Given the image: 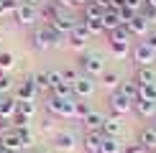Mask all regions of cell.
<instances>
[{"mask_svg": "<svg viewBox=\"0 0 156 153\" xmlns=\"http://www.w3.org/2000/svg\"><path fill=\"white\" fill-rule=\"evenodd\" d=\"M77 100H80V97L64 100V97H59V94L51 92L44 105H46L49 115H56V117H64V120H72V117H74V102H77Z\"/></svg>", "mask_w": 156, "mask_h": 153, "instance_id": "cell-1", "label": "cell"}, {"mask_svg": "<svg viewBox=\"0 0 156 153\" xmlns=\"http://www.w3.org/2000/svg\"><path fill=\"white\" fill-rule=\"evenodd\" d=\"M77 66L82 69L84 76H90V79H100L102 74H105V59H102L100 54H82L80 59H77Z\"/></svg>", "mask_w": 156, "mask_h": 153, "instance_id": "cell-2", "label": "cell"}, {"mask_svg": "<svg viewBox=\"0 0 156 153\" xmlns=\"http://www.w3.org/2000/svg\"><path fill=\"white\" fill-rule=\"evenodd\" d=\"M77 23H80V21H77L74 15H69L67 10H59V13H56V18H54V21H51L49 25L56 31V33H62L64 38H67V36H69V33H72V31L77 28Z\"/></svg>", "mask_w": 156, "mask_h": 153, "instance_id": "cell-3", "label": "cell"}, {"mask_svg": "<svg viewBox=\"0 0 156 153\" xmlns=\"http://www.w3.org/2000/svg\"><path fill=\"white\" fill-rule=\"evenodd\" d=\"M131 56H133L136 66H154V61H156V51L148 49L144 41H138V43L131 49Z\"/></svg>", "mask_w": 156, "mask_h": 153, "instance_id": "cell-4", "label": "cell"}, {"mask_svg": "<svg viewBox=\"0 0 156 153\" xmlns=\"http://www.w3.org/2000/svg\"><path fill=\"white\" fill-rule=\"evenodd\" d=\"M16 21L21 23V25H36V21H38V8L36 5H28V3H18V8H16Z\"/></svg>", "mask_w": 156, "mask_h": 153, "instance_id": "cell-5", "label": "cell"}, {"mask_svg": "<svg viewBox=\"0 0 156 153\" xmlns=\"http://www.w3.org/2000/svg\"><path fill=\"white\" fill-rule=\"evenodd\" d=\"M108 105H110V110H113V115H118V117H123L126 112H131V110H133V102L128 100V97H123L118 89H115V92H110Z\"/></svg>", "mask_w": 156, "mask_h": 153, "instance_id": "cell-6", "label": "cell"}, {"mask_svg": "<svg viewBox=\"0 0 156 153\" xmlns=\"http://www.w3.org/2000/svg\"><path fill=\"white\" fill-rule=\"evenodd\" d=\"M51 143H54V151H74L77 148V135L69 130H56Z\"/></svg>", "mask_w": 156, "mask_h": 153, "instance_id": "cell-7", "label": "cell"}, {"mask_svg": "<svg viewBox=\"0 0 156 153\" xmlns=\"http://www.w3.org/2000/svg\"><path fill=\"white\" fill-rule=\"evenodd\" d=\"M100 133H102L105 138H118L120 133H123V120L118 117V115H108V117L102 120Z\"/></svg>", "mask_w": 156, "mask_h": 153, "instance_id": "cell-8", "label": "cell"}, {"mask_svg": "<svg viewBox=\"0 0 156 153\" xmlns=\"http://www.w3.org/2000/svg\"><path fill=\"white\" fill-rule=\"evenodd\" d=\"M72 87H74V94L80 100H90L95 94V82L90 79V76H84V74H80V79H77Z\"/></svg>", "mask_w": 156, "mask_h": 153, "instance_id": "cell-9", "label": "cell"}, {"mask_svg": "<svg viewBox=\"0 0 156 153\" xmlns=\"http://www.w3.org/2000/svg\"><path fill=\"white\" fill-rule=\"evenodd\" d=\"M102 140H105V135L102 133H95V130H87L82 138V148L87 153H100L102 151Z\"/></svg>", "mask_w": 156, "mask_h": 153, "instance_id": "cell-10", "label": "cell"}, {"mask_svg": "<svg viewBox=\"0 0 156 153\" xmlns=\"http://www.w3.org/2000/svg\"><path fill=\"white\" fill-rule=\"evenodd\" d=\"M87 41H90V33L84 31V25H82V23H77V28L67 36V43H69V46H72L74 51H82Z\"/></svg>", "mask_w": 156, "mask_h": 153, "instance_id": "cell-11", "label": "cell"}, {"mask_svg": "<svg viewBox=\"0 0 156 153\" xmlns=\"http://www.w3.org/2000/svg\"><path fill=\"white\" fill-rule=\"evenodd\" d=\"M126 28L131 31V36H133V38H136V36H138V38H146L148 33H151V23L144 21L141 15H136L131 23H126Z\"/></svg>", "mask_w": 156, "mask_h": 153, "instance_id": "cell-12", "label": "cell"}, {"mask_svg": "<svg viewBox=\"0 0 156 153\" xmlns=\"http://www.w3.org/2000/svg\"><path fill=\"white\" fill-rule=\"evenodd\" d=\"M16 112H18V100L13 94H0V117L10 120Z\"/></svg>", "mask_w": 156, "mask_h": 153, "instance_id": "cell-13", "label": "cell"}, {"mask_svg": "<svg viewBox=\"0 0 156 153\" xmlns=\"http://www.w3.org/2000/svg\"><path fill=\"white\" fill-rule=\"evenodd\" d=\"M133 110L141 120H154L156 117V102H148V100H136L133 102Z\"/></svg>", "mask_w": 156, "mask_h": 153, "instance_id": "cell-14", "label": "cell"}, {"mask_svg": "<svg viewBox=\"0 0 156 153\" xmlns=\"http://www.w3.org/2000/svg\"><path fill=\"white\" fill-rule=\"evenodd\" d=\"M138 143L146 151H156V127L154 125H144L138 130Z\"/></svg>", "mask_w": 156, "mask_h": 153, "instance_id": "cell-15", "label": "cell"}, {"mask_svg": "<svg viewBox=\"0 0 156 153\" xmlns=\"http://www.w3.org/2000/svg\"><path fill=\"white\" fill-rule=\"evenodd\" d=\"M133 82H136L138 87H144V84H156V69H154V66H136Z\"/></svg>", "mask_w": 156, "mask_h": 153, "instance_id": "cell-16", "label": "cell"}, {"mask_svg": "<svg viewBox=\"0 0 156 153\" xmlns=\"http://www.w3.org/2000/svg\"><path fill=\"white\" fill-rule=\"evenodd\" d=\"M36 87H34V79L31 76H26L21 84L16 87V100H36Z\"/></svg>", "mask_w": 156, "mask_h": 153, "instance_id": "cell-17", "label": "cell"}, {"mask_svg": "<svg viewBox=\"0 0 156 153\" xmlns=\"http://www.w3.org/2000/svg\"><path fill=\"white\" fill-rule=\"evenodd\" d=\"M0 148H8V151H18V153H21L23 151V143L18 140V135L13 130H5L3 135H0Z\"/></svg>", "mask_w": 156, "mask_h": 153, "instance_id": "cell-18", "label": "cell"}, {"mask_svg": "<svg viewBox=\"0 0 156 153\" xmlns=\"http://www.w3.org/2000/svg\"><path fill=\"white\" fill-rule=\"evenodd\" d=\"M100 23H102V28H105L108 33H110V31H115L118 25H126V23L120 21L118 10H105V13H102V18H100Z\"/></svg>", "mask_w": 156, "mask_h": 153, "instance_id": "cell-19", "label": "cell"}, {"mask_svg": "<svg viewBox=\"0 0 156 153\" xmlns=\"http://www.w3.org/2000/svg\"><path fill=\"white\" fill-rule=\"evenodd\" d=\"M100 84L108 87L110 92H115V89L120 87V76H118V72H108V69H105V74L100 76Z\"/></svg>", "mask_w": 156, "mask_h": 153, "instance_id": "cell-20", "label": "cell"}, {"mask_svg": "<svg viewBox=\"0 0 156 153\" xmlns=\"http://www.w3.org/2000/svg\"><path fill=\"white\" fill-rule=\"evenodd\" d=\"M31 79H34L36 92H49V89H51V84H49V72H36V74H31Z\"/></svg>", "mask_w": 156, "mask_h": 153, "instance_id": "cell-21", "label": "cell"}, {"mask_svg": "<svg viewBox=\"0 0 156 153\" xmlns=\"http://www.w3.org/2000/svg\"><path fill=\"white\" fill-rule=\"evenodd\" d=\"M80 23L84 25V31H87L90 36H100L102 31H105V28H102V23H100V18H82Z\"/></svg>", "mask_w": 156, "mask_h": 153, "instance_id": "cell-22", "label": "cell"}, {"mask_svg": "<svg viewBox=\"0 0 156 153\" xmlns=\"http://www.w3.org/2000/svg\"><path fill=\"white\" fill-rule=\"evenodd\" d=\"M102 120H105V115H100V112H90L87 117L82 120L84 125H87V130H95V133H100V127H102Z\"/></svg>", "mask_w": 156, "mask_h": 153, "instance_id": "cell-23", "label": "cell"}, {"mask_svg": "<svg viewBox=\"0 0 156 153\" xmlns=\"http://www.w3.org/2000/svg\"><path fill=\"white\" fill-rule=\"evenodd\" d=\"M118 92L123 94V97H128L131 102H136V100H138V84H136V82H120Z\"/></svg>", "mask_w": 156, "mask_h": 153, "instance_id": "cell-24", "label": "cell"}, {"mask_svg": "<svg viewBox=\"0 0 156 153\" xmlns=\"http://www.w3.org/2000/svg\"><path fill=\"white\" fill-rule=\"evenodd\" d=\"M108 41H126V43H131L133 36H131V31H128L126 25H118L115 31H110V33H108Z\"/></svg>", "mask_w": 156, "mask_h": 153, "instance_id": "cell-25", "label": "cell"}, {"mask_svg": "<svg viewBox=\"0 0 156 153\" xmlns=\"http://www.w3.org/2000/svg\"><path fill=\"white\" fill-rule=\"evenodd\" d=\"M110 49H113V54L118 56V59H126V56H131V43L126 41H108Z\"/></svg>", "mask_w": 156, "mask_h": 153, "instance_id": "cell-26", "label": "cell"}, {"mask_svg": "<svg viewBox=\"0 0 156 153\" xmlns=\"http://www.w3.org/2000/svg\"><path fill=\"white\" fill-rule=\"evenodd\" d=\"M54 94H59V97H64V100H72V97H77L74 94V87L72 84H67V82H59L54 89H51Z\"/></svg>", "mask_w": 156, "mask_h": 153, "instance_id": "cell-27", "label": "cell"}, {"mask_svg": "<svg viewBox=\"0 0 156 153\" xmlns=\"http://www.w3.org/2000/svg\"><path fill=\"white\" fill-rule=\"evenodd\" d=\"M10 130H13V133L18 135V140L23 143V148H26V145H31V143H34V133H31L28 127H10Z\"/></svg>", "mask_w": 156, "mask_h": 153, "instance_id": "cell-28", "label": "cell"}, {"mask_svg": "<svg viewBox=\"0 0 156 153\" xmlns=\"http://www.w3.org/2000/svg\"><path fill=\"white\" fill-rule=\"evenodd\" d=\"M18 112L34 117V115H36V100H18Z\"/></svg>", "mask_w": 156, "mask_h": 153, "instance_id": "cell-29", "label": "cell"}, {"mask_svg": "<svg viewBox=\"0 0 156 153\" xmlns=\"http://www.w3.org/2000/svg\"><path fill=\"white\" fill-rule=\"evenodd\" d=\"M138 100L156 102V84H144V87H138Z\"/></svg>", "mask_w": 156, "mask_h": 153, "instance_id": "cell-30", "label": "cell"}, {"mask_svg": "<svg viewBox=\"0 0 156 153\" xmlns=\"http://www.w3.org/2000/svg\"><path fill=\"white\" fill-rule=\"evenodd\" d=\"M90 112H92V107H90V102H84V100H77V102H74V117L84 120V117H87Z\"/></svg>", "mask_w": 156, "mask_h": 153, "instance_id": "cell-31", "label": "cell"}, {"mask_svg": "<svg viewBox=\"0 0 156 153\" xmlns=\"http://www.w3.org/2000/svg\"><path fill=\"white\" fill-rule=\"evenodd\" d=\"M123 145L118 143V138H105L102 140V151L100 153H120Z\"/></svg>", "mask_w": 156, "mask_h": 153, "instance_id": "cell-32", "label": "cell"}, {"mask_svg": "<svg viewBox=\"0 0 156 153\" xmlns=\"http://www.w3.org/2000/svg\"><path fill=\"white\" fill-rule=\"evenodd\" d=\"M16 8H18L16 0H0V18L13 15V13H16Z\"/></svg>", "mask_w": 156, "mask_h": 153, "instance_id": "cell-33", "label": "cell"}, {"mask_svg": "<svg viewBox=\"0 0 156 153\" xmlns=\"http://www.w3.org/2000/svg\"><path fill=\"white\" fill-rule=\"evenodd\" d=\"M13 64H16V56H13L10 51H0V69H5V72H8Z\"/></svg>", "mask_w": 156, "mask_h": 153, "instance_id": "cell-34", "label": "cell"}, {"mask_svg": "<svg viewBox=\"0 0 156 153\" xmlns=\"http://www.w3.org/2000/svg\"><path fill=\"white\" fill-rule=\"evenodd\" d=\"M28 115H23V112H16V115H13V117H10V123H13V127H28Z\"/></svg>", "mask_w": 156, "mask_h": 153, "instance_id": "cell-35", "label": "cell"}, {"mask_svg": "<svg viewBox=\"0 0 156 153\" xmlns=\"http://www.w3.org/2000/svg\"><path fill=\"white\" fill-rule=\"evenodd\" d=\"M54 5H56L59 10H67V13L80 8V5H77V0H54Z\"/></svg>", "mask_w": 156, "mask_h": 153, "instance_id": "cell-36", "label": "cell"}, {"mask_svg": "<svg viewBox=\"0 0 156 153\" xmlns=\"http://www.w3.org/2000/svg\"><path fill=\"white\" fill-rule=\"evenodd\" d=\"M62 79L67 82V84H74V82L80 79V74H77V69H62Z\"/></svg>", "mask_w": 156, "mask_h": 153, "instance_id": "cell-37", "label": "cell"}, {"mask_svg": "<svg viewBox=\"0 0 156 153\" xmlns=\"http://www.w3.org/2000/svg\"><path fill=\"white\" fill-rule=\"evenodd\" d=\"M118 15H120V21H123V23H131L133 18L138 15V13H136V10H131V8H126V5H123V8L118 10Z\"/></svg>", "mask_w": 156, "mask_h": 153, "instance_id": "cell-38", "label": "cell"}, {"mask_svg": "<svg viewBox=\"0 0 156 153\" xmlns=\"http://www.w3.org/2000/svg\"><path fill=\"white\" fill-rule=\"evenodd\" d=\"M123 153H148V151L136 140V143H126V145H123Z\"/></svg>", "mask_w": 156, "mask_h": 153, "instance_id": "cell-39", "label": "cell"}, {"mask_svg": "<svg viewBox=\"0 0 156 153\" xmlns=\"http://www.w3.org/2000/svg\"><path fill=\"white\" fill-rule=\"evenodd\" d=\"M138 15L144 18V21H148V23H154V21H156V10H154V8H148V5H144V8L138 10Z\"/></svg>", "mask_w": 156, "mask_h": 153, "instance_id": "cell-40", "label": "cell"}, {"mask_svg": "<svg viewBox=\"0 0 156 153\" xmlns=\"http://www.w3.org/2000/svg\"><path fill=\"white\" fill-rule=\"evenodd\" d=\"M84 18H102V10L95 8L92 3H87V5H84Z\"/></svg>", "mask_w": 156, "mask_h": 153, "instance_id": "cell-41", "label": "cell"}, {"mask_svg": "<svg viewBox=\"0 0 156 153\" xmlns=\"http://www.w3.org/2000/svg\"><path fill=\"white\" fill-rule=\"evenodd\" d=\"M123 5L138 13V10H141V8H144V5H146V0H123Z\"/></svg>", "mask_w": 156, "mask_h": 153, "instance_id": "cell-42", "label": "cell"}, {"mask_svg": "<svg viewBox=\"0 0 156 153\" xmlns=\"http://www.w3.org/2000/svg\"><path fill=\"white\" fill-rule=\"evenodd\" d=\"M90 3H92L95 8H100L102 13H105V10H110V5H113V0H90Z\"/></svg>", "mask_w": 156, "mask_h": 153, "instance_id": "cell-43", "label": "cell"}, {"mask_svg": "<svg viewBox=\"0 0 156 153\" xmlns=\"http://www.w3.org/2000/svg\"><path fill=\"white\" fill-rule=\"evenodd\" d=\"M59 82H64L62 79V72H49V84H51V89H54Z\"/></svg>", "mask_w": 156, "mask_h": 153, "instance_id": "cell-44", "label": "cell"}, {"mask_svg": "<svg viewBox=\"0 0 156 153\" xmlns=\"http://www.w3.org/2000/svg\"><path fill=\"white\" fill-rule=\"evenodd\" d=\"M10 76H3V79H0V94H8L10 92Z\"/></svg>", "mask_w": 156, "mask_h": 153, "instance_id": "cell-45", "label": "cell"}, {"mask_svg": "<svg viewBox=\"0 0 156 153\" xmlns=\"http://www.w3.org/2000/svg\"><path fill=\"white\" fill-rule=\"evenodd\" d=\"M144 43H146L148 49H154V51H156V31H151V33L144 38Z\"/></svg>", "mask_w": 156, "mask_h": 153, "instance_id": "cell-46", "label": "cell"}, {"mask_svg": "<svg viewBox=\"0 0 156 153\" xmlns=\"http://www.w3.org/2000/svg\"><path fill=\"white\" fill-rule=\"evenodd\" d=\"M51 123H54V120H44V123H41V127H44V130H46V133H49V130H51V127H54V125H51Z\"/></svg>", "mask_w": 156, "mask_h": 153, "instance_id": "cell-47", "label": "cell"}, {"mask_svg": "<svg viewBox=\"0 0 156 153\" xmlns=\"http://www.w3.org/2000/svg\"><path fill=\"white\" fill-rule=\"evenodd\" d=\"M8 123H10V120H3V117H0V130H3V133H5V130H10Z\"/></svg>", "mask_w": 156, "mask_h": 153, "instance_id": "cell-48", "label": "cell"}, {"mask_svg": "<svg viewBox=\"0 0 156 153\" xmlns=\"http://www.w3.org/2000/svg\"><path fill=\"white\" fill-rule=\"evenodd\" d=\"M23 3H28V5H36V8H38V5H41V0H23Z\"/></svg>", "mask_w": 156, "mask_h": 153, "instance_id": "cell-49", "label": "cell"}, {"mask_svg": "<svg viewBox=\"0 0 156 153\" xmlns=\"http://www.w3.org/2000/svg\"><path fill=\"white\" fill-rule=\"evenodd\" d=\"M146 5H148V8H154V10H156V0H146Z\"/></svg>", "mask_w": 156, "mask_h": 153, "instance_id": "cell-50", "label": "cell"}, {"mask_svg": "<svg viewBox=\"0 0 156 153\" xmlns=\"http://www.w3.org/2000/svg\"><path fill=\"white\" fill-rule=\"evenodd\" d=\"M3 76H8V72H5V69H0V79H3Z\"/></svg>", "mask_w": 156, "mask_h": 153, "instance_id": "cell-51", "label": "cell"}, {"mask_svg": "<svg viewBox=\"0 0 156 153\" xmlns=\"http://www.w3.org/2000/svg\"><path fill=\"white\" fill-rule=\"evenodd\" d=\"M90 3V0H77V5H87Z\"/></svg>", "mask_w": 156, "mask_h": 153, "instance_id": "cell-52", "label": "cell"}, {"mask_svg": "<svg viewBox=\"0 0 156 153\" xmlns=\"http://www.w3.org/2000/svg\"><path fill=\"white\" fill-rule=\"evenodd\" d=\"M3 153H18V151H8V148H3Z\"/></svg>", "mask_w": 156, "mask_h": 153, "instance_id": "cell-53", "label": "cell"}, {"mask_svg": "<svg viewBox=\"0 0 156 153\" xmlns=\"http://www.w3.org/2000/svg\"><path fill=\"white\" fill-rule=\"evenodd\" d=\"M41 153H56V151H41Z\"/></svg>", "mask_w": 156, "mask_h": 153, "instance_id": "cell-54", "label": "cell"}, {"mask_svg": "<svg viewBox=\"0 0 156 153\" xmlns=\"http://www.w3.org/2000/svg\"><path fill=\"white\" fill-rule=\"evenodd\" d=\"M151 125H154V127H156V117H154V123H151Z\"/></svg>", "mask_w": 156, "mask_h": 153, "instance_id": "cell-55", "label": "cell"}, {"mask_svg": "<svg viewBox=\"0 0 156 153\" xmlns=\"http://www.w3.org/2000/svg\"><path fill=\"white\" fill-rule=\"evenodd\" d=\"M120 153H123V148H120Z\"/></svg>", "mask_w": 156, "mask_h": 153, "instance_id": "cell-56", "label": "cell"}, {"mask_svg": "<svg viewBox=\"0 0 156 153\" xmlns=\"http://www.w3.org/2000/svg\"><path fill=\"white\" fill-rule=\"evenodd\" d=\"M151 153H156V151H151Z\"/></svg>", "mask_w": 156, "mask_h": 153, "instance_id": "cell-57", "label": "cell"}, {"mask_svg": "<svg viewBox=\"0 0 156 153\" xmlns=\"http://www.w3.org/2000/svg\"><path fill=\"white\" fill-rule=\"evenodd\" d=\"M0 51H3V49H0Z\"/></svg>", "mask_w": 156, "mask_h": 153, "instance_id": "cell-58", "label": "cell"}]
</instances>
